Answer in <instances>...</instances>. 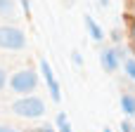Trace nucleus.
<instances>
[{"instance_id":"obj_1","label":"nucleus","mask_w":135,"mask_h":132,"mask_svg":"<svg viewBox=\"0 0 135 132\" xmlns=\"http://www.w3.org/2000/svg\"><path fill=\"white\" fill-rule=\"evenodd\" d=\"M12 111L21 118H40L45 116V104L38 97H21L12 104Z\"/></svg>"},{"instance_id":"obj_2","label":"nucleus","mask_w":135,"mask_h":132,"mask_svg":"<svg viewBox=\"0 0 135 132\" xmlns=\"http://www.w3.org/2000/svg\"><path fill=\"white\" fill-rule=\"evenodd\" d=\"M26 35L17 26H0V50H24Z\"/></svg>"},{"instance_id":"obj_3","label":"nucleus","mask_w":135,"mask_h":132,"mask_svg":"<svg viewBox=\"0 0 135 132\" xmlns=\"http://www.w3.org/2000/svg\"><path fill=\"white\" fill-rule=\"evenodd\" d=\"M36 85H38V73L31 71V68H24V71L14 73L9 78V87L17 94H28L31 90H36Z\"/></svg>"},{"instance_id":"obj_4","label":"nucleus","mask_w":135,"mask_h":132,"mask_svg":"<svg viewBox=\"0 0 135 132\" xmlns=\"http://www.w3.org/2000/svg\"><path fill=\"white\" fill-rule=\"evenodd\" d=\"M40 76H43L45 83H47V90H50L52 102H59V99H62V87H59V83H57V78H55L52 66L47 64V59H40Z\"/></svg>"},{"instance_id":"obj_5","label":"nucleus","mask_w":135,"mask_h":132,"mask_svg":"<svg viewBox=\"0 0 135 132\" xmlns=\"http://www.w3.org/2000/svg\"><path fill=\"white\" fill-rule=\"evenodd\" d=\"M100 64H102V68L104 71H116L119 68V64H121V57H119V52H116V47H112V50H104L102 54H100Z\"/></svg>"},{"instance_id":"obj_6","label":"nucleus","mask_w":135,"mask_h":132,"mask_svg":"<svg viewBox=\"0 0 135 132\" xmlns=\"http://www.w3.org/2000/svg\"><path fill=\"white\" fill-rule=\"evenodd\" d=\"M85 28H88V33H90V38H93L95 43L104 40V31L100 28V24H97L93 17H85Z\"/></svg>"},{"instance_id":"obj_7","label":"nucleus","mask_w":135,"mask_h":132,"mask_svg":"<svg viewBox=\"0 0 135 132\" xmlns=\"http://www.w3.org/2000/svg\"><path fill=\"white\" fill-rule=\"evenodd\" d=\"M121 109H123L126 116H131V118L135 116V97L133 94H123L121 97Z\"/></svg>"},{"instance_id":"obj_8","label":"nucleus","mask_w":135,"mask_h":132,"mask_svg":"<svg viewBox=\"0 0 135 132\" xmlns=\"http://www.w3.org/2000/svg\"><path fill=\"white\" fill-rule=\"evenodd\" d=\"M57 128H59V132H74L66 120V113H57Z\"/></svg>"},{"instance_id":"obj_9","label":"nucleus","mask_w":135,"mask_h":132,"mask_svg":"<svg viewBox=\"0 0 135 132\" xmlns=\"http://www.w3.org/2000/svg\"><path fill=\"white\" fill-rule=\"evenodd\" d=\"M12 12H14V0H0V14L9 17Z\"/></svg>"},{"instance_id":"obj_10","label":"nucleus","mask_w":135,"mask_h":132,"mask_svg":"<svg viewBox=\"0 0 135 132\" xmlns=\"http://www.w3.org/2000/svg\"><path fill=\"white\" fill-rule=\"evenodd\" d=\"M123 68H126V73L135 80V59H126V61H123Z\"/></svg>"},{"instance_id":"obj_11","label":"nucleus","mask_w":135,"mask_h":132,"mask_svg":"<svg viewBox=\"0 0 135 132\" xmlns=\"http://www.w3.org/2000/svg\"><path fill=\"white\" fill-rule=\"evenodd\" d=\"M121 132H135V128L128 123V120H123V123H121Z\"/></svg>"},{"instance_id":"obj_12","label":"nucleus","mask_w":135,"mask_h":132,"mask_svg":"<svg viewBox=\"0 0 135 132\" xmlns=\"http://www.w3.org/2000/svg\"><path fill=\"white\" fill-rule=\"evenodd\" d=\"M71 61H74L76 66H81V61H83V59H81V52H71Z\"/></svg>"},{"instance_id":"obj_13","label":"nucleus","mask_w":135,"mask_h":132,"mask_svg":"<svg viewBox=\"0 0 135 132\" xmlns=\"http://www.w3.org/2000/svg\"><path fill=\"white\" fill-rule=\"evenodd\" d=\"M5 85H7V73H5V71L0 68V90H2Z\"/></svg>"},{"instance_id":"obj_14","label":"nucleus","mask_w":135,"mask_h":132,"mask_svg":"<svg viewBox=\"0 0 135 132\" xmlns=\"http://www.w3.org/2000/svg\"><path fill=\"white\" fill-rule=\"evenodd\" d=\"M112 40H114V43H121V33H119V31H112Z\"/></svg>"},{"instance_id":"obj_15","label":"nucleus","mask_w":135,"mask_h":132,"mask_svg":"<svg viewBox=\"0 0 135 132\" xmlns=\"http://www.w3.org/2000/svg\"><path fill=\"white\" fill-rule=\"evenodd\" d=\"M0 132H17L14 128H9V125H0Z\"/></svg>"},{"instance_id":"obj_16","label":"nucleus","mask_w":135,"mask_h":132,"mask_svg":"<svg viewBox=\"0 0 135 132\" xmlns=\"http://www.w3.org/2000/svg\"><path fill=\"white\" fill-rule=\"evenodd\" d=\"M38 132H55V128H50V125H43Z\"/></svg>"},{"instance_id":"obj_17","label":"nucleus","mask_w":135,"mask_h":132,"mask_svg":"<svg viewBox=\"0 0 135 132\" xmlns=\"http://www.w3.org/2000/svg\"><path fill=\"white\" fill-rule=\"evenodd\" d=\"M21 5H24V9H26V12L31 9V2H28V0H21Z\"/></svg>"},{"instance_id":"obj_18","label":"nucleus","mask_w":135,"mask_h":132,"mask_svg":"<svg viewBox=\"0 0 135 132\" xmlns=\"http://www.w3.org/2000/svg\"><path fill=\"white\" fill-rule=\"evenodd\" d=\"M100 5H102V7H107V5H109V0H100Z\"/></svg>"},{"instance_id":"obj_19","label":"nucleus","mask_w":135,"mask_h":132,"mask_svg":"<svg viewBox=\"0 0 135 132\" xmlns=\"http://www.w3.org/2000/svg\"><path fill=\"white\" fill-rule=\"evenodd\" d=\"M133 43H135V21H133Z\"/></svg>"},{"instance_id":"obj_20","label":"nucleus","mask_w":135,"mask_h":132,"mask_svg":"<svg viewBox=\"0 0 135 132\" xmlns=\"http://www.w3.org/2000/svg\"><path fill=\"white\" fill-rule=\"evenodd\" d=\"M104 132H112V130H109V128H107V130H104Z\"/></svg>"},{"instance_id":"obj_21","label":"nucleus","mask_w":135,"mask_h":132,"mask_svg":"<svg viewBox=\"0 0 135 132\" xmlns=\"http://www.w3.org/2000/svg\"><path fill=\"white\" fill-rule=\"evenodd\" d=\"M66 2H74V0H66Z\"/></svg>"}]
</instances>
